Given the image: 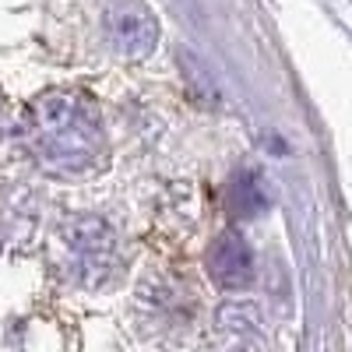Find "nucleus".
I'll list each match as a JSON object with an SVG mask.
<instances>
[{
	"label": "nucleus",
	"mask_w": 352,
	"mask_h": 352,
	"mask_svg": "<svg viewBox=\"0 0 352 352\" xmlns=\"http://www.w3.org/2000/svg\"><path fill=\"white\" fill-rule=\"evenodd\" d=\"M71 257L78 264V275L81 282H106L109 272L116 268V236L113 229L102 219H78L74 226L64 229Z\"/></svg>",
	"instance_id": "f03ea898"
},
{
	"label": "nucleus",
	"mask_w": 352,
	"mask_h": 352,
	"mask_svg": "<svg viewBox=\"0 0 352 352\" xmlns=\"http://www.w3.org/2000/svg\"><path fill=\"white\" fill-rule=\"evenodd\" d=\"M208 272L222 289H240L254 275V254L236 232H226V236L215 240V247L208 254Z\"/></svg>",
	"instance_id": "20e7f679"
},
{
	"label": "nucleus",
	"mask_w": 352,
	"mask_h": 352,
	"mask_svg": "<svg viewBox=\"0 0 352 352\" xmlns=\"http://www.w3.org/2000/svg\"><path fill=\"white\" fill-rule=\"evenodd\" d=\"M28 141L46 166L78 173L92 166L102 152L99 113L78 96L53 92L36 102L32 120H28Z\"/></svg>",
	"instance_id": "f257e3e1"
},
{
	"label": "nucleus",
	"mask_w": 352,
	"mask_h": 352,
	"mask_svg": "<svg viewBox=\"0 0 352 352\" xmlns=\"http://www.w3.org/2000/svg\"><path fill=\"white\" fill-rule=\"evenodd\" d=\"M226 204H229V212H232V215L250 219V215L264 212V204H268V194L261 190V180H257L254 173H240L236 180L229 184Z\"/></svg>",
	"instance_id": "39448f33"
},
{
	"label": "nucleus",
	"mask_w": 352,
	"mask_h": 352,
	"mask_svg": "<svg viewBox=\"0 0 352 352\" xmlns=\"http://www.w3.org/2000/svg\"><path fill=\"white\" fill-rule=\"evenodd\" d=\"M106 36L124 56H148L159 43V21L141 0H124L106 14Z\"/></svg>",
	"instance_id": "7ed1b4c3"
}]
</instances>
